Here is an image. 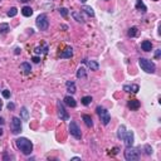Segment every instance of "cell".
I'll list each match as a JSON object with an SVG mask.
<instances>
[{
	"label": "cell",
	"mask_w": 161,
	"mask_h": 161,
	"mask_svg": "<svg viewBox=\"0 0 161 161\" xmlns=\"http://www.w3.org/2000/svg\"><path fill=\"white\" fill-rule=\"evenodd\" d=\"M72 55H73V49H72V47H65V49H64V52H62L61 54H59V57L61 58H72Z\"/></svg>",
	"instance_id": "10"
},
{
	"label": "cell",
	"mask_w": 161,
	"mask_h": 161,
	"mask_svg": "<svg viewBox=\"0 0 161 161\" xmlns=\"http://www.w3.org/2000/svg\"><path fill=\"white\" fill-rule=\"evenodd\" d=\"M19 53H20V49L16 48V49H15V54H19Z\"/></svg>",
	"instance_id": "39"
},
{
	"label": "cell",
	"mask_w": 161,
	"mask_h": 161,
	"mask_svg": "<svg viewBox=\"0 0 161 161\" xmlns=\"http://www.w3.org/2000/svg\"><path fill=\"white\" fill-rule=\"evenodd\" d=\"M72 16H73V18H74V20H77L78 23H84L83 18H82V15H81V13H78V11H73V13H72Z\"/></svg>",
	"instance_id": "24"
},
{
	"label": "cell",
	"mask_w": 161,
	"mask_h": 161,
	"mask_svg": "<svg viewBox=\"0 0 161 161\" xmlns=\"http://www.w3.org/2000/svg\"><path fill=\"white\" fill-rule=\"evenodd\" d=\"M160 55H161V49H156V52H155V58H160Z\"/></svg>",
	"instance_id": "34"
},
{
	"label": "cell",
	"mask_w": 161,
	"mask_h": 161,
	"mask_svg": "<svg viewBox=\"0 0 161 161\" xmlns=\"http://www.w3.org/2000/svg\"><path fill=\"white\" fill-rule=\"evenodd\" d=\"M15 145L24 155H30L32 151H33V143L30 140L27 139V137H19V139H16Z\"/></svg>",
	"instance_id": "1"
},
{
	"label": "cell",
	"mask_w": 161,
	"mask_h": 161,
	"mask_svg": "<svg viewBox=\"0 0 161 161\" xmlns=\"http://www.w3.org/2000/svg\"><path fill=\"white\" fill-rule=\"evenodd\" d=\"M92 101H93V98H92L91 96H84L83 98H82V103H83L84 106H88V104H91Z\"/></svg>",
	"instance_id": "28"
},
{
	"label": "cell",
	"mask_w": 161,
	"mask_h": 161,
	"mask_svg": "<svg viewBox=\"0 0 161 161\" xmlns=\"http://www.w3.org/2000/svg\"><path fill=\"white\" fill-rule=\"evenodd\" d=\"M35 24H37L38 29H40V30H47L48 27H49L48 16L45 14H40L37 18V20H35Z\"/></svg>",
	"instance_id": "5"
},
{
	"label": "cell",
	"mask_w": 161,
	"mask_h": 161,
	"mask_svg": "<svg viewBox=\"0 0 161 161\" xmlns=\"http://www.w3.org/2000/svg\"><path fill=\"white\" fill-rule=\"evenodd\" d=\"M83 62L88 65V68H90L91 71H98V68H100V64H98L96 61H88V59H84Z\"/></svg>",
	"instance_id": "11"
},
{
	"label": "cell",
	"mask_w": 161,
	"mask_h": 161,
	"mask_svg": "<svg viewBox=\"0 0 161 161\" xmlns=\"http://www.w3.org/2000/svg\"><path fill=\"white\" fill-rule=\"evenodd\" d=\"M154 1H157V0H154Z\"/></svg>",
	"instance_id": "44"
},
{
	"label": "cell",
	"mask_w": 161,
	"mask_h": 161,
	"mask_svg": "<svg viewBox=\"0 0 161 161\" xmlns=\"http://www.w3.org/2000/svg\"><path fill=\"white\" fill-rule=\"evenodd\" d=\"M20 113H22V118H23L24 121H28V120H29V112H28L27 107H22Z\"/></svg>",
	"instance_id": "26"
},
{
	"label": "cell",
	"mask_w": 161,
	"mask_h": 161,
	"mask_svg": "<svg viewBox=\"0 0 161 161\" xmlns=\"http://www.w3.org/2000/svg\"><path fill=\"white\" fill-rule=\"evenodd\" d=\"M79 1H81V3H86L87 0H79Z\"/></svg>",
	"instance_id": "42"
},
{
	"label": "cell",
	"mask_w": 161,
	"mask_h": 161,
	"mask_svg": "<svg viewBox=\"0 0 161 161\" xmlns=\"http://www.w3.org/2000/svg\"><path fill=\"white\" fill-rule=\"evenodd\" d=\"M8 32H9V24H6V23L0 24V34H5Z\"/></svg>",
	"instance_id": "27"
},
{
	"label": "cell",
	"mask_w": 161,
	"mask_h": 161,
	"mask_svg": "<svg viewBox=\"0 0 161 161\" xmlns=\"http://www.w3.org/2000/svg\"><path fill=\"white\" fill-rule=\"evenodd\" d=\"M71 160H73V161H75V160H81V157H77V156H75V157H72Z\"/></svg>",
	"instance_id": "38"
},
{
	"label": "cell",
	"mask_w": 161,
	"mask_h": 161,
	"mask_svg": "<svg viewBox=\"0 0 161 161\" xmlns=\"http://www.w3.org/2000/svg\"><path fill=\"white\" fill-rule=\"evenodd\" d=\"M96 112H97L98 116H100V118H101V121H102L103 125H108V123H110V121H111V115L108 113V111L106 110V108L102 107V106H98V107L96 108Z\"/></svg>",
	"instance_id": "3"
},
{
	"label": "cell",
	"mask_w": 161,
	"mask_h": 161,
	"mask_svg": "<svg viewBox=\"0 0 161 161\" xmlns=\"http://www.w3.org/2000/svg\"><path fill=\"white\" fill-rule=\"evenodd\" d=\"M22 3H28V1H30V0H20Z\"/></svg>",
	"instance_id": "40"
},
{
	"label": "cell",
	"mask_w": 161,
	"mask_h": 161,
	"mask_svg": "<svg viewBox=\"0 0 161 161\" xmlns=\"http://www.w3.org/2000/svg\"><path fill=\"white\" fill-rule=\"evenodd\" d=\"M137 33H139V29H137L136 27H132V28L129 29V32H127V35H129L130 38H133V37H136V35H137Z\"/></svg>",
	"instance_id": "23"
},
{
	"label": "cell",
	"mask_w": 161,
	"mask_h": 161,
	"mask_svg": "<svg viewBox=\"0 0 161 161\" xmlns=\"http://www.w3.org/2000/svg\"><path fill=\"white\" fill-rule=\"evenodd\" d=\"M65 87H67V91L69 92L71 94H73L77 92V90H75V84L73 81H67V83H65Z\"/></svg>",
	"instance_id": "15"
},
{
	"label": "cell",
	"mask_w": 161,
	"mask_h": 161,
	"mask_svg": "<svg viewBox=\"0 0 161 161\" xmlns=\"http://www.w3.org/2000/svg\"><path fill=\"white\" fill-rule=\"evenodd\" d=\"M57 110H58V117L61 118V120H63V121L69 120V115H68V112L65 111L63 103H62L61 101H58L57 102Z\"/></svg>",
	"instance_id": "7"
},
{
	"label": "cell",
	"mask_w": 161,
	"mask_h": 161,
	"mask_svg": "<svg viewBox=\"0 0 161 161\" xmlns=\"http://www.w3.org/2000/svg\"><path fill=\"white\" fill-rule=\"evenodd\" d=\"M139 65L141 67V69L145 71L146 73H154L155 69H156L155 63L149 61V59H146V58H140L139 59Z\"/></svg>",
	"instance_id": "2"
},
{
	"label": "cell",
	"mask_w": 161,
	"mask_h": 161,
	"mask_svg": "<svg viewBox=\"0 0 161 161\" xmlns=\"http://www.w3.org/2000/svg\"><path fill=\"white\" fill-rule=\"evenodd\" d=\"M127 106H129V108H131L132 111H135V110H139L141 103H140V101H137V100H130Z\"/></svg>",
	"instance_id": "13"
},
{
	"label": "cell",
	"mask_w": 161,
	"mask_h": 161,
	"mask_svg": "<svg viewBox=\"0 0 161 161\" xmlns=\"http://www.w3.org/2000/svg\"><path fill=\"white\" fill-rule=\"evenodd\" d=\"M64 103L67 104V106H69V107H75L77 106V102H75V100L72 96H65L64 97Z\"/></svg>",
	"instance_id": "14"
},
{
	"label": "cell",
	"mask_w": 161,
	"mask_h": 161,
	"mask_svg": "<svg viewBox=\"0 0 161 161\" xmlns=\"http://www.w3.org/2000/svg\"><path fill=\"white\" fill-rule=\"evenodd\" d=\"M86 69H84L83 67H79L78 68V71H77V78H86Z\"/></svg>",
	"instance_id": "25"
},
{
	"label": "cell",
	"mask_w": 161,
	"mask_h": 161,
	"mask_svg": "<svg viewBox=\"0 0 161 161\" xmlns=\"http://www.w3.org/2000/svg\"><path fill=\"white\" fill-rule=\"evenodd\" d=\"M136 9H137V10H141L142 13H145L147 10L146 5L142 3V0H136Z\"/></svg>",
	"instance_id": "21"
},
{
	"label": "cell",
	"mask_w": 161,
	"mask_h": 161,
	"mask_svg": "<svg viewBox=\"0 0 161 161\" xmlns=\"http://www.w3.org/2000/svg\"><path fill=\"white\" fill-rule=\"evenodd\" d=\"M83 10L86 11V13H87V14L90 15V16H94V11H93V9H92L91 6H88V5H84V6H83Z\"/></svg>",
	"instance_id": "29"
},
{
	"label": "cell",
	"mask_w": 161,
	"mask_h": 161,
	"mask_svg": "<svg viewBox=\"0 0 161 161\" xmlns=\"http://www.w3.org/2000/svg\"><path fill=\"white\" fill-rule=\"evenodd\" d=\"M140 90V87L137 86V84H131V86H123V91L127 92V93H130V92H132V93H137Z\"/></svg>",
	"instance_id": "12"
},
{
	"label": "cell",
	"mask_w": 161,
	"mask_h": 161,
	"mask_svg": "<svg viewBox=\"0 0 161 161\" xmlns=\"http://www.w3.org/2000/svg\"><path fill=\"white\" fill-rule=\"evenodd\" d=\"M4 123H5L4 118H3V117H0V125H1V126H3V125H4Z\"/></svg>",
	"instance_id": "37"
},
{
	"label": "cell",
	"mask_w": 161,
	"mask_h": 161,
	"mask_svg": "<svg viewBox=\"0 0 161 161\" xmlns=\"http://www.w3.org/2000/svg\"><path fill=\"white\" fill-rule=\"evenodd\" d=\"M34 52H35L37 54H42V53H43V54H47V53H48V45L45 44V45H43V47H37V48L34 49Z\"/></svg>",
	"instance_id": "19"
},
{
	"label": "cell",
	"mask_w": 161,
	"mask_h": 161,
	"mask_svg": "<svg viewBox=\"0 0 161 161\" xmlns=\"http://www.w3.org/2000/svg\"><path fill=\"white\" fill-rule=\"evenodd\" d=\"M125 133H126V127H125L123 125H121V126L118 127V130H117V137L120 140H123Z\"/></svg>",
	"instance_id": "18"
},
{
	"label": "cell",
	"mask_w": 161,
	"mask_h": 161,
	"mask_svg": "<svg viewBox=\"0 0 161 161\" xmlns=\"http://www.w3.org/2000/svg\"><path fill=\"white\" fill-rule=\"evenodd\" d=\"M1 135H3V130L0 129V136H1Z\"/></svg>",
	"instance_id": "43"
},
{
	"label": "cell",
	"mask_w": 161,
	"mask_h": 161,
	"mask_svg": "<svg viewBox=\"0 0 161 161\" xmlns=\"http://www.w3.org/2000/svg\"><path fill=\"white\" fill-rule=\"evenodd\" d=\"M8 108H9V110H11V111H13V110L15 108V104H14V103H11V102H9V103H8Z\"/></svg>",
	"instance_id": "35"
},
{
	"label": "cell",
	"mask_w": 161,
	"mask_h": 161,
	"mask_svg": "<svg viewBox=\"0 0 161 161\" xmlns=\"http://www.w3.org/2000/svg\"><path fill=\"white\" fill-rule=\"evenodd\" d=\"M69 132H71V135L74 137V139H77V140H81V139H82L81 130H79L78 125L75 123L74 121H72V122L69 123Z\"/></svg>",
	"instance_id": "6"
},
{
	"label": "cell",
	"mask_w": 161,
	"mask_h": 161,
	"mask_svg": "<svg viewBox=\"0 0 161 161\" xmlns=\"http://www.w3.org/2000/svg\"><path fill=\"white\" fill-rule=\"evenodd\" d=\"M82 118H83V121H84V123H86L87 127H93V121H92L90 115H83Z\"/></svg>",
	"instance_id": "20"
},
{
	"label": "cell",
	"mask_w": 161,
	"mask_h": 161,
	"mask_svg": "<svg viewBox=\"0 0 161 161\" xmlns=\"http://www.w3.org/2000/svg\"><path fill=\"white\" fill-rule=\"evenodd\" d=\"M32 61L34 62V63H39V62H40V58H39V57H33Z\"/></svg>",
	"instance_id": "36"
},
{
	"label": "cell",
	"mask_w": 161,
	"mask_h": 161,
	"mask_svg": "<svg viewBox=\"0 0 161 161\" xmlns=\"http://www.w3.org/2000/svg\"><path fill=\"white\" fill-rule=\"evenodd\" d=\"M123 141H125V145H126V147H130V146L133 145L135 136H133L132 131H126V133H125V137H123Z\"/></svg>",
	"instance_id": "9"
},
{
	"label": "cell",
	"mask_w": 161,
	"mask_h": 161,
	"mask_svg": "<svg viewBox=\"0 0 161 161\" xmlns=\"http://www.w3.org/2000/svg\"><path fill=\"white\" fill-rule=\"evenodd\" d=\"M3 96H4V98H9V97H10V91L4 90V91H3Z\"/></svg>",
	"instance_id": "33"
},
{
	"label": "cell",
	"mask_w": 161,
	"mask_h": 161,
	"mask_svg": "<svg viewBox=\"0 0 161 161\" xmlns=\"http://www.w3.org/2000/svg\"><path fill=\"white\" fill-rule=\"evenodd\" d=\"M16 14H18V9L16 8H10L8 11V16H10V18H13V16H15Z\"/></svg>",
	"instance_id": "30"
},
{
	"label": "cell",
	"mask_w": 161,
	"mask_h": 161,
	"mask_svg": "<svg viewBox=\"0 0 161 161\" xmlns=\"http://www.w3.org/2000/svg\"><path fill=\"white\" fill-rule=\"evenodd\" d=\"M141 48L145 52H151V49H152V43H151L150 40H143L142 43H141Z\"/></svg>",
	"instance_id": "16"
},
{
	"label": "cell",
	"mask_w": 161,
	"mask_h": 161,
	"mask_svg": "<svg viewBox=\"0 0 161 161\" xmlns=\"http://www.w3.org/2000/svg\"><path fill=\"white\" fill-rule=\"evenodd\" d=\"M11 131L14 135H18L22 132V121L19 117H13L11 120Z\"/></svg>",
	"instance_id": "8"
},
{
	"label": "cell",
	"mask_w": 161,
	"mask_h": 161,
	"mask_svg": "<svg viewBox=\"0 0 161 161\" xmlns=\"http://www.w3.org/2000/svg\"><path fill=\"white\" fill-rule=\"evenodd\" d=\"M20 71H23V73H24V74H29L32 72L30 64L27 63V62H25V63H22L20 64Z\"/></svg>",
	"instance_id": "17"
},
{
	"label": "cell",
	"mask_w": 161,
	"mask_h": 161,
	"mask_svg": "<svg viewBox=\"0 0 161 161\" xmlns=\"http://www.w3.org/2000/svg\"><path fill=\"white\" fill-rule=\"evenodd\" d=\"M22 14L24 16H32L33 15V9L30 6H24V8L22 9Z\"/></svg>",
	"instance_id": "22"
},
{
	"label": "cell",
	"mask_w": 161,
	"mask_h": 161,
	"mask_svg": "<svg viewBox=\"0 0 161 161\" xmlns=\"http://www.w3.org/2000/svg\"><path fill=\"white\" fill-rule=\"evenodd\" d=\"M59 13H61V15L63 16V18H67V15H68V9L61 8V9H59Z\"/></svg>",
	"instance_id": "31"
},
{
	"label": "cell",
	"mask_w": 161,
	"mask_h": 161,
	"mask_svg": "<svg viewBox=\"0 0 161 161\" xmlns=\"http://www.w3.org/2000/svg\"><path fill=\"white\" fill-rule=\"evenodd\" d=\"M1 107H3V102H1V100H0V111H1Z\"/></svg>",
	"instance_id": "41"
},
{
	"label": "cell",
	"mask_w": 161,
	"mask_h": 161,
	"mask_svg": "<svg viewBox=\"0 0 161 161\" xmlns=\"http://www.w3.org/2000/svg\"><path fill=\"white\" fill-rule=\"evenodd\" d=\"M145 152H146V155H151V154H152V149H151L150 145L145 146Z\"/></svg>",
	"instance_id": "32"
},
{
	"label": "cell",
	"mask_w": 161,
	"mask_h": 161,
	"mask_svg": "<svg viewBox=\"0 0 161 161\" xmlns=\"http://www.w3.org/2000/svg\"><path fill=\"white\" fill-rule=\"evenodd\" d=\"M125 159L127 161H135V160H139L140 155H139V150L137 149H132V146L127 147L126 151H125Z\"/></svg>",
	"instance_id": "4"
}]
</instances>
